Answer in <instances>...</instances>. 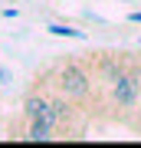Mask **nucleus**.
Listing matches in <instances>:
<instances>
[{
	"label": "nucleus",
	"mask_w": 141,
	"mask_h": 148,
	"mask_svg": "<svg viewBox=\"0 0 141 148\" xmlns=\"http://www.w3.org/2000/svg\"><path fill=\"white\" fill-rule=\"evenodd\" d=\"M92 86H95V79L85 73V66H79V63H66V66H59V73H56V89L63 92L66 99L79 102V106L89 102Z\"/></svg>",
	"instance_id": "nucleus-1"
},
{
	"label": "nucleus",
	"mask_w": 141,
	"mask_h": 148,
	"mask_svg": "<svg viewBox=\"0 0 141 148\" xmlns=\"http://www.w3.org/2000/svg\"><path fill=\"white\" fill-rule=\"evenodd\" d=\"M138 99H141V76L135 73V66L128 73H121L115 82L108 86V106L118 112H138Z\"/></svg>",
	"instance_id": "nucleus-2"
},
{
	"label": "nucleus",
	"mask_w": 141,
	"mask_h": 148,
	"mask_svg": "<svg viewBox=\"0 0 141 148\" xmlns=\"http://www.w3.org/2000/svg\"><path fill=\"white\" fill-rule=\"evenodd\" d=\"M23 115H26V122H36V119H52V106H49V99H46V95L30 92V95H26V102H23Z\"/></svg>",
	"instance_id": "nucleus-3"
},
{
	"label": "nucleus",
	"mask_w": 141,
	"mask_h": 148,
	"mask_svg": "<svg viewBox=\"0 0 141 148\" xmlns=\"http://www.w3.org/2000/svg\"><path fill=\"white\" fill-rule=\"evenodd\" d=\"M49 33H52V36H76V40H82V36H85L82 30H72V27H59V23H52V27H49Z\"/></svg>",
	"instance_id": "nucleus-4"
},
{
	"label": "nucleus",
	"mask_w": 141,
	"mask_h": 148,
	"mask_svg": "<svg viewBox=\"0 0 141 148\" xmlns=\"http://www.w3.org/2000/svg\"><path fill=\"white\" fill-rule=\"evenodd\" d=\"M131 23H141V10H135V13H131Z\"/></svg>",
	"instance_id": "nucleus-5"
},
{
	"label": "nucleus",
	"mask_w": 141,
	"mask_h": 148,
	"mask_svg": "<svg viewBox=\"0 0 141 148\" xmlns=\"http://www.w3.org/2000/svg\"><path fill=\"white\" fill-rule=\"evenodd\" d=\"M138 112H141V99H138Z\"/></svg>",
	"instance_id": "nucleus-6"
}]
</instances>
